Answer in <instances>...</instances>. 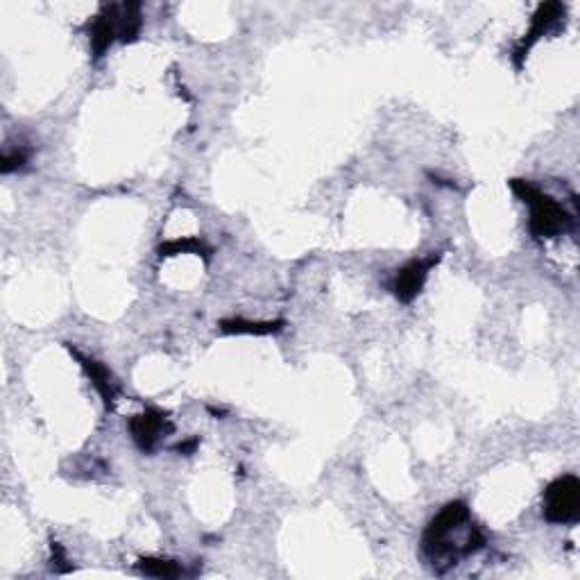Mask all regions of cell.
Here are the masks:
<instances>
[{"mask_svg": "<svg viewBox=\"0 0 580 580\" xmlns=\"http://www.w3.org/2000/svg\"><path fill=\"white\" fill-rule=\"evenodd\" d=\"M560 19H565V7L560 3H544L537 7V12L533 14V23H531V30L526 32V37L522 39V44L515 48V64L517 68H522L528 53H531V48L540 41L544 34H547L553 25H556Z\"/></svg>", "mask_w": 580, "mask_h": 580, "instance_id": "52a82bcc", "label": "cell"}, {"mask_svg": "<svg viewBox=\"0 0 580 580\" xmlns=\"http://www.w3.org/2000/svg\"><path fill=\"white\" fill-rule=\"evenodd\" d=\"M198 254V257L209 259L211 250L204 245L200 238H177V241H168L159 247V257H175V254Z\"/></svg>", "mask_w": 580, "mask_h": 580, "instance_id": "30bf717a", "label": "cell"}, {"mask_svg": "<svg viewBox=\"0 0 580 580\" xmlns=\"http://www.w3.org/2000/svg\"><path fill=\"white\" fill-rule=\"evenodd\" d=\"M28 164V152H5L3 155V164H0V170H3V175H10L12 170H19Z\"/></svg>", "mask_w": 580, "mask_h": 580, "instance_id": "7c38bea8", "label": "cell"}, {"mask_svg": "<svg viewBox=\"0 0 580 580\" xmlns=\"http://www.w3.org/2000/svg\"><path fill=\"white\" fill-rule=\"evenodd\" d=\"M542 515L549 524H576L580 519V481L565 474L551 481L542 494Z\"/></svg>", "mask_w": 580, "mask_h": 580, "instance_id": "277c9868", "label": "cell"}, {"mask_svg": "<svg viewBox=\"0 0 580 580\" xmlns=\"http://www.w3.org/2000/svg\"><path fill=\"white\" fill-rule=\"evenodd\" d=\"M143 25L141 5L139 3H123V5H102L93 23L89 25V41L91 53L96 59L107 53L114 41L132 44L139 39Z\"/></svg>", "mask_w": 580, "mask_h": 580, "instance_id": "7a4b0ae2", "label": "cell"}, {"mask_svg": "<svg viewBox=\"0 0 580 580\" xmlns=\"http://www.w3.org/2000/svg\"><path fill=\"white\" fill-rule=\"evenodd\" d=\"M136 569L145 576L152 578H179L184 574V569L177 565L175 560H164V558H141Z\"/></svg>", "mask_w": 580, "mask_h": 580, "instance_id": "8fae6325", "label": "cell"}, {"mask_svg": "<svg viewBox=\"0 0 580 580\" xmlns=\"http://www.w3.org/2000/svg\"><path fill=\"white\" fill-rule=\"evenodd\" d=\"M195 447H198V438H193L191 442H184V445H177V451H182V454L189 456Z\"/></svg>", "mask_w": 580, "mask_h": 580, "instance_id": "4fadbf2b", "label": "cell"}, {"mask_svg": "<svg viewBox=\"0 0 580 580\" xmlns=\"http://www.w3.org/2000/svg\"><path fill=\"white\" fill-rule=\"evenodd\" d=\"M442 254H431L429 259H413L408 261L404 268L397 270L395 279H392L390 290L402 304H411L417 295L422 293L429 272L438 266Z\"/></svg>", "mask_w": 580, "mask_h": 580, "instance_id": "5b68a950", "label": "cell"}, {"mask_svg": "<svg viewBox=\"0 0 580 580\" xmlns=\"http://www.w3.org/2000/svg\"><path fill=\"white\" fill-rule=\"evenodd\" d=\"M510 189L524 204L531 207V220H528V229L537 238V241H549L560 234L574 229L576 218L567 213V209L558 204L551 195L537 191L524 179H510Z\"/></svg>", "mask_w": 580, "mask_h": 580, "instance_id": "3957f363", "label": "cell"}, {"mask_svg": "<svg viewBox=\"0 0 580 580\" xmlns=\"http://www.w3.org/2000/svg\"><path fill=\"white\" fill-rule=\"evenodd\" d=\"M73 356L78 358V361L82 363V368L84 372L89 374V379L93 383V388H96L100 392V397H102V402H105L107 408H114L116 404V395H118V381L114 379V374L109 372L105 365L98 363V361H93V358H87V356H82L80 352H75V349H71Z\"/></svg>", "mask_w": 580, "mask_h": 580, "instance_id": "ba28073f", "label": "cell"}, {"mask_svg": "<svg viewBox=\"0 0 580 580\" xmlns=\"http://www.w3.org/2000/svg\"><path fill=\"white\" fill-rule=\"evenodd\" d=\"M284 320L275 322H252V320H223L220 322V331L223 334H252V336H272L284 329Z\"/></svg>", "mask_w": 580, "mask_h": 580, "instance_id": "9c48e42d", "label": "cell"}, {"mask_svg": "<svg viewBox=\"0 0 580 580\" xmlns=\"http://www.w3.org/2000/svg\"><path fill=\"white\" fill-rule=\"evenodd\" d=\"M485 547V535L472 522V513L465 501H449L435 515L422 535V551L435 574H445L460 560L474 556Z\"/></svg>", "mask_w": 580, "mask_h": 580, "instance_id": "6da1fadb", "label": "cell"}, {"mask_svg": "<svg viewBox=\"0 0 580 580\" xmlns=\"http://www.w3.org/2000/svg\"><path fill=\"white\" fill-rule=\"evenodd\" d=\"M173 431V424L168 422V415L157 411V408H148L141 415H134L130 420V433L136 442V447L145 454H152L166 433Z\"/></svg>", "mask_w": 580, "mask_h": 580, "instance_id": "8992f818", "label": "cell"}]
</instances>
